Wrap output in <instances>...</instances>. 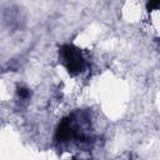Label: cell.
<instances>
[{"mask_svg":"<svg viewBox=\"0 0 160 160\" xmlns=\"http://www.w3.org/2000/svg\"><path fill=\"white\" fill-rule=\"evenodd\" d=\"M60 58L70 75H79L85 69V59L81 50L72 45L65 44L60 48Z\"/></svg>","mask_w":160,"mask_h":160,"instance_id":"cell-1","label":"cell"},{"mask_svg":"<svg viewBox=\"0 0 160 160\" xmlns=\"http://www.w3.org/2000/svg\"><path fill=\"white\" fill-rule=\"evenodd\" d=\"M18 95H19L21 99H28L29 95H30V91H29V89H26V88H18Z\"/></svg>","mask_w":160,"mask_h":160,"instance_id":"cell-3","label":"cell"},{"mask_svg":"<svg viewBox=\"0 0 160 160\" xmlns=\"http://www.w3.org/2000/svg\"><path fill=\"white\" fill-rule=\"evenodd\" d=\"M159 5H160V0H148L146 9H148V11H154V10L159 9Z\"/></svg>","mask_w":160,"mask_h":160,"instance_id":"cell-2","label":"cell"}]
</instances>
